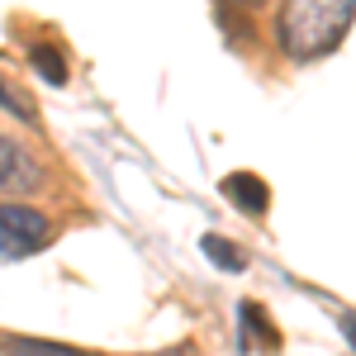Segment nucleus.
Masks as SVG:
<instances>
[{
	"instance_id": "8",
	"label": "nucleus",
	"mask_w": 356,
	"mask_h": 356,
	"mask_svg": "<svg viewBox=\"0 0 356 356\" xmlns=\"http://www.w3.org/2000/svg\"><path fill=\"white\" fill-rule=\"evenodd\" d=\"M0 110H10V114H19V119H24V105H19V100H15L5 86H0Z\"/></svg>"
},
{
	"instance_id": "7",
	"label": "nucleus",
	"mask_w": 356,
	"mask_h": 356,
	"mask_svg": "<svg viewBox=\"0 0 356 356\" xmlns=\"http://www.w3.org/2000/svg\"><path fill=\"white\" fill-rule=\"evenodd\" d=\"M33 67H38L48 81H62V76H67V72H62V57H57L53 48H33Z\"/></svg>"
},
{
	"instance_id": "4",
	"label": "nucleus",
	"mask_w": 356,
	"mask_h": 356,
	"mask_svg": "<svg viewBox=\"0 0 356 356\" xmlns=\"http://www.w3.org/2000/svg\"><path fill=\"white\" fill-rule=\"evenodd\" d=\"M200 252H204V257H209L214 266H223V271H243V266H247L243 252H238L233 243H219L214 233H209V238H200Z\"/></svg>"
},
{
	"instance_id": "3",
	"label": "nucleus",
	"mask_w": 356,
	"mask_h": 356,
	"mask_svg": "<svg viewBox=\"0 0 356 356\" xmlns=\"http://www.w3.org/2000/svg\"><path fill=\"white\" fill-rule=\"evenodd\" d=\"M223 195H228L238 209H247V214H266V204H271L266 181L252 176V171H233V176H223Z\"/></svg>"
},
{
	"instance_id": "5",
	"label": "nucleus",
	"mask_w": 356,
	"mask_h": 356,
	"mask_svg": "<svg viewBox=\"0 0 356 356\" xmlns=\"http://www.w3.org/2000/svg\"><path fill=\"white\" fill-rule=\"evenodd\" d=\"M5 352H10V356H86V352H76V347H62V342H38V337H15Z\"/></svg>"
},
{
	"instance_id": "2",
	"label": "nucleus",
	"mask_w": 356,
	"mask_h": 356,
	"mask_svg": "<svg viewBox=\"0 0 356 356\" xmlns=\"http://www.w3.org/2000/svg\"><path fill=\"white\" fill-rule=\"evenodd\" d=\"M53 243V223L48 214L29 209V204H0V257L5 261H19L29 252Z\"/></svg>"
},
{
	"instance_id": "1",
	"label": "nucleus",
	"mask_w": 356,
	"mask_h": 356,
	"mask_svg": "<svg viewBox=\"0 0 356 356\" xmlns=\"http://www.w3.org/2000/svg\"><path fill=\"white\" fill-rule=\"evenodd\" d=\"M352 15L356 10L347 0H290V5H280V19H275L280 48L295 62H314L347 38Z\"/></svg>"
},
{
	"instance_id": "6",
	"label": "nucleus",
	"mask_w": 356,
	"mask_h": 356,
	"mask_svg": "<svg viewBox=\"0 0 356 356\" xmlns=\"http://www.w3.org/2000/svg\"><path fill=\"white\" fill-rule=\"evenodd\" d=\"M19 166H24V152H19V147H15L10 138L0 134V191H5V186H15Z\"/></svg>"
}]
</instances>
